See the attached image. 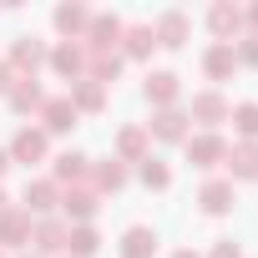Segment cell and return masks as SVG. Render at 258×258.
Instances as JSON below:
<instances>
[{
    "label": "cell",
    "instance_id": "cell-23",
    "mask_svg": "<svg viewBox=\"0 0 258 258\" xmlns=\"http://www.w3.org/2000/svg\"><path fill=\"white\" fill-rule=\"evenodd\" d=\"M86 172H91V157H86V152H61V157H56L51 182H56V187H61V182H81Z\"/></svg>",
    "mask_w": 258,
    "mask_h": 258
},
{
    "label": "cell",
    "instance_id": "cell-13",
    "mask_svg": "<svg viewBox=\"0 0 258 258\" xmlns=\"http://www.w3.org/2000/svg\"><path fill=\"white\" fill-rule=\"evenodd\" d=\"M203 71H208V81H228V76L238 71V56H233V41H213V46L203 51Z\"/></svg>",
    "mask_w": 258,
    "mask_h": 258
},
{
    "label": "cell",
    "instance_id": "cell-9",
    "mask_svg": "<svg viewBox=\"0 0 258 258\" xmlns=\"http://www.w3.org/2000/svg\"><path fill=\"white\" fill-rule=\"evenodd\" d=\"M31 228H36V218L26 208H6V213H0V248H26Z\"/></svg>",
    "mask_w": 258,
    "mask_h": 258
},
{
    "label": "cell",
    "instance_id": "cell-24",
    "mask_svg": "<svg viewBox=\"0 0 258 258\" xmlns=\"http://www.w3.org/2000/svg\"><path fill=\"white\" fill-rule=\"evenodd\" d=\"M71 106H76V116H81V111H101V106H106V86H96V81L81 76V81L71 86Z\"/></svg>",
    "mask_w": 258,
    "mask_h": 258
},
{
    "label": "cell",
    "instance_id": "cell-1",
    "mask_svg": "<svg viewBox=\"0 0 258 258\" xmlns=\"http://www.w3.org/2000/svg\"><path fill=\"white\" fill-rule=\"evenodd\" d=\"M121 31H126V21H121V16H111V11H91V26H86L81 46H86L91 56H106V51H116V46H121Z\"/></svg>",
    "mask_w": 258,
    "mask_h": 258
},
{
    "label": "cell",
    "instance_id": "cell-15",
    "mask_svg": "<svg viewBox=\"0 0 258 258\" xmlns=\"http://www.w3.org/2000/svg\"><path fill=\"white\" fill-rule=\"evenodd\" d=\"M96 208H101V192H96V187H71V192H61V213L76 218V223H91Z\"/></svg>",
    "mask_w": 258,
    "mask_h": 258
},
{
    "label": "cell",
    "instance_id": "cell-27",
    "mask_svg": "<svg viewBox=\"0 0 258 258\" xmlns=\"http://www.w3.org/2000/svg\"><path fill=\"white\" fill-rule=\"evenodd\" d=\"M91 177H96V192H116V187H126V162L106 157V162L91 167Z\"/></svg>",
    "mask_w": 258,
    "mask_h": 258
},
{
    "label": "cell",
    "instance_id": "cell-5",
    "mask_svg": "<svg viewBox=\"0 0 258 258\" xmlns=\"http://www.w3.org/2000/svg\"><path fill=\"white\" fill-rule=\"evenodd\" d=\"M147 137H157V142H187V111H182V106H162V111H152Z\"/></svg>",
    "mask_w": 258,
    "mask_h": 258
},
{
    "label": "cell",
    "instance_id": "cell-21",
    "mask_svg": "<svg viewBox=\"0 0 258 258\" xmlns=\"http://www.w3.org/2000/svg\"><path fill=\"white\" fill-rule=\"evenodd\" d=\"M66 223L61 218H41L36 228H31V243H36V253H56V248H66Z\"/></svg>",
    "mask_w": 258,
    "mask_h": 258
},
{
    "label": "cell",
    "instance_id": "cell-22",
    "mask_svg": "<svg viewBox=\"0 0 258 258\" xmlns=\"http://www.w3.org/2000/svg\"><path fill=\"white\" fill-rule=\"evenodd\" d=\"M152 253H157V233H152V228L137 223V228L121 233V258H152Z\"/></svg>",
    "mask_w": 258,
    "mask_h": 258
},
{
    "label": "cell",
    "instance_id": "cell-36",
    "mask_svg": "<svg viewBox=\"0 0 258 258\" xmlns=\"http://www.w3.org/2000/svg\"><path fill=\"white\" fill-rule=\"evenodd\" d=\"M6 208H11V203H6V192H0V213H6Z\"/></svg>",
    "mask_w": 258,
    "mask_h": 258
},
{
    "label": "cell",
    "instance_id": "cell-35",
    "mask_svg": "<svg viewBox=\"0 0 258 258\" xmlns=\"http://www.w3.org/2000/svg\"><path fill=\"white\" fill-rule=\"evenodd\" d=\"M172 258H198V253H192V248H182V253H172Z\"/></svg>",
    "mask_w": 258,
    "mask_h": 258
},
{
    "label": "cell",
    "instance_id": "cell-37",
    "mask_svg": "<svg viewBox=\"0 0 258 258\" xmlns=\"http://www.w3.org/2000/svg\"><path fill=\"white\" fill-rule=\"evenodd\" d=\"M21 258H41V253H21Z\"/></svg>",
    "mask_w": 258,
    "mask_h": 258
},
{
    "label": "cell",
    "instance_id": "cell-7",
    "mask_svg": "<svg viewBox=\"0 0 258 258\" xmlns=\"http://www.w3.org/2000/svg\"><path fill=\"white\" fill-rule=\"evenodd\" d=\"M187 157H192V167H218L228 157V142L218 132H187Z\"/></svg>",
    "mask_w": 258,
    "mask_h": 258
},
{
    "label": "cell",
    "instance_id": "cell-19",
    "mask_svg": "<svg viewBox=\"0 0 258 258\" xmlns=\"http://www.w3.org/2000/svg\"><path fill=\"white\" fill-rule=\"evenodd\" d=\"M51 21H56V31H61L66 41H81V36H86V26H91V11H86V6H56V16H51Z\"/></svg>",
    "mask_w": 258,
    "mask_h": 258
},
{
    "label": "cell",
    "instance_id": "cell-25",
    "mask_svg": "<svg viewBox=\"0 0 258 258\" xmlns=\"http://www.w3.org/2000/svg\"><path fill=\"white\" fill-rule=\"evenodd\" d=\"M96 248H101V233H96L91 223H76V228L66 233V253H76V258H96Z\"/></svg>",
    "mask_w": 258,
    "mask_h": 258
},
{
    "label": "cell",
    "instance_id": "cell-33",
    "mask_svg": "<svg viewBox=\"0 0 258 258\" xmlns=\"http://www.w3.org/2000/svg\"><path fill=\"white\" fill-rule=\"evenodd\" d=\"M248 26H253V36H258V6H248Z\"/></svg>",
    "mask_w": 258,
    "mask_h": 258
},
{
    "label": "cell",
    "instance_id": "cell-20",
    "mask_svg": "<svg viewBox=\"0 0 258 258\" xmlns=\"http://www.w3.org/2000/svg\"><path fill=\"white\" fill-rule=\"evenodd\" d=\"M6 96H11V106H16V111H41V106H46V91H41V81H36V76H16V86H11Z\"/></svg>",
    "mask_w": 258,
    "mask_h": 258
},
{
    "label": "cell",
    "instance_id": "cell-11",
    "mask_svg": "<svg viewBox=\"0 0 258 258\" xmlns=\"http://www.w3.org/2000/svg\"><path fill=\"white\" fill-rule=\"evenodd\" d=\"M46 147H51V137L41 132V126H21V132H16V142H11V162H41L46 157Z\"/></svg>",
    "mask_w": 258,
    "mask_h": 258
},
{
    "label": "cell",
    "instance_id": "cell-38",
    "mask_svg": "<svg viewBox=\"0 0 258 258\" xmlns=\"http://www.w3.org/2000/svg\"><path fill=\"white\" fill-rule=\"evenodd\" d=\"M0 258H6V253H0Z\"/></svg>",
    "mask_w": 258,
    "mask_h": 258
},
{
    "label": "cell",
    "instance_id": "cell-8",
    "mask_svg": "<svg viewBox=\"0 0 258 258\" xmlns=\"http://www.w3.org/2000/svg\"><path fill=\"white\" fill-rule=\"evenodd\" d=\"M233 203H238V192H233V177H208V182H203V192H198V208H203L208 218H223Z\"/></svg>",
    "mask_w": 258,
    "mask_h": 258
},
{
    "label": "cell",
    "instance_id": "cell-12",
    "mask_svg": "<svg viewBox=\"0 0 258 258\" xmlns=\"http://www.w3.org/2000/svg\"><path fill=\"white\" fill-rule=\"evenodd\" d=\"M152 36H157V46H167V51L187 46V11H167V16H157V21H152Z\"/></svg>",
    "mask_w": 258,
    "mask_h": 258
},
{
    "label": "cell",
    "instance_id": "cell-34",
    "mask_svg": "<svg viewBox=\"0 0 258 258\" xmlns=\"http://www.w3.org/2000/svg\"><path fill=\"white\" fill-rule=\"evenodd\" d=\"M6 167H11V152H6V147H0V177H6Z\"/></svg>",
    "mask_w": 258,
    "mask_h": 258
},
{
    "label": "cell",
    "instance_id": "cell-4",
    "mask_svg": "<svg viewBox=\"0 0 258 258\" xmlns=\"http://www.w3.org/2000/svg\"><path fill=\"white\" fill-rule=\"evenodd\" d=\"M51 66H56V76H66L71 86L86 76V66H91V51L86 46H76V41H61L56 51H51Z\"/></svg>",
    "mask_w": 258,
    "mask_h": 258
},
{
    "label": "cell",
    "instance_id": "cell-17",
    "mask_svg": "<svg viewBox=\"0 0 258 258\" xmlns=\"http://www.w3.org/2000/svg\"><path fill=\"white\" fill-rule=\"evenodd\" d=\"M142 91H147V101L162 111V106H177V91H182V86H177V71H147V86H142Z\"/></svg>",
    "mask_w": 258,
    "mask_h": 258
},
{
    "label": "cell",
    "instance_id": "cell-32",
    "mask_svg": "<svg viewBox=\"0 0 258 258\" xmlns=\"http://www.w3.org/2000/svg\"><path fill=\"white\" fill-rule=\"evenodd\" d=\"M11 86H16V71H11V61H0V96H6Z\"/></svg>",
    "mask_w": 258,
    "mask_h": 258
},
{
    "label": "cell",
    "instance_id": "cell-30",
    "mask_svg": "<svg viewBox=\"0 0 258 258\" xmlns=\"http://www.w3.org/2000/svg\"><path fill=\"white\" fill-rule=\"evenodd\" d=\"M233 56H238V66H258V36L248 31L243 41H233Z\"/></svg>",
    "mask_w": 258,
    "mask_h": 258
},
{
    "label": "cell",
    "instance_id": "cell-6",
    "mask_svg": "<svg viewBox=\"0 0 258 258\" xmlns=\"http://www.w3.org/2000/svg\"><path fill=\"white\" fill-rule=\"evenodd\" d=\"M36 116H41V132H46V137H61V132H71V126H76L71 96H46V106H41Z\"/></svg>",
    "mask_w": 258,
    "mask_h": 258
},
{
    "label": "cell",
    "instance_id": "cell-28",
    "mask_svg": "<svg viewBox=\"0 0 258 258\" xmlns=\"http://www.w3.org/2000/svg\"><path fill=\"white\" fill-rule=\"evenodd\" d=\"M228 116H233V126H238L243 142H258V101H238Z\"/></svg>",
    "mask_w": 258,
    "mask_h": 258
},
{
    "label": "cell",
    "instance_id": "cell-29",
    "mask_svg": "<svg viewBox=\"0 0 258 258\" xmlns=\"http://www.w3.org/2000/svg\"><path fill=\"white\" fill-rule=\"evenodd\" d=\"M142 182L162 192V187H172V167H167L162 157H147V162H142Z\"/></svg>",
    "mask_w": 258,
    "mask_h": 258
},
{
    "label": "cell",
    "instance_id": "cell-16",
    "mask_svg": "<svg viewBox=\"0 0 258 258\" xmlns=\"http://www.w3.org/2000/svg\"><path fill=\"white\" fill-rule=\"evenodd\" d=\"M147 126H121L116 132V162H147L152 152H147Z\"/></svg>",
    "mask_w": 258,
    "mask_h": 258
},
{
    "label": "cell",
    "instance_id": "cell-31",
    "mask_svg": "<svg viewBox=\"0 0 258 258\" xmlns=\"http://www.w3.org/2000/svg\"><path fill=\"white\" fill-rule=\"evenodd\" d=\"M213 258H243V253H238V243H233V238H218V248H213Z\"/></svg>",
    "mask_w": 258,
    "mask_h": 258
},
{
    "label": "cell",
    "instance_id": "cell-26",
    "mask_svg": "<svg viewBox=\"0 0 258 258\" xmlns=\"http://www.w3.org/2000/svg\"><path fill=\"white\" fill-rule=\"evenodd\" d=\"M223 162H228L233 177H258V142H238Z\"/></svg>",
    "mask_w": 258,
    "mask_h": 258
},
{
    "label": "cell",
    "instance_id": "cell-2",
    "mask_svg": "<svg viewBox=\"0 0 258 258\" xmlns=\"http://www.w3.org/2000/svg\"><path fill=\"white\" fill-rule=\"evenodd\" d=\"M6 61H11V71H16V76H26V71L36 76V66H46V61H51V46H46L41 36H16Z\"/></svg>",
    "mask_w": 258,
    "mask_h": 258
},
{
    "label": "cell",
    "instance_id": "cell-14",
    "mask_svg": "<svg viewBox=\"0 0 258 258\" xmlns=\"http://www.w3.org/2000/svg\"><path fill=\"white\" fill-rule=\"evenodd\" d=\"M56 203H61V187H56L51 177H36V182H26V203H21V208H26L31 218H46Z\"/></svg>",
    "mask_w": 258,
    "mask_h": 258
},
{
    "label": "cell",
    "instance_id": "cell-3",
    "mask_svg": "<svg viewBox=\"0 0 258 258\" xmlns=\"http://www.w3.org/2000/svg\"><path fill=\"white\" fill-rule=\"evenodd\" d=\"M228 111H233V106H228V96H223L218 86H208V91H198V96H192V106H187V116H192V121H203L208 132H213L218 121H228Z\"/></svg>",
    "mask_w": 258,
    "mask_h": 258
},
{
    "label": "cell",
    "instance_id": "cell-10",
    "mask_svg": "<svg viewBox=\"0 0 258 258\" xmlns=\"http://www.w3.org/2000/svg\"><path fill=\"white\" fill-rule=\"evenodd\" d=\"M116 51H121V61H126V56H132V61L152 56V51H157V36H152V21H132V26L121 31V46H116Z\"/></svg>",
    "mask_w": 258,
    "mask_h": 258
},
{
    "label": "cell",
    "instance_id": "cell-18",
    "mask_svg": "<svg viewBox=\"0 0 258 258\" xmlns=\"http://www.w3.org/2000/svg\"><path fill=\"white\" fill-rule=\"evenodd\" d=\"M208 26H213V36H218V41H233V36L243 31V11H238V6H228V0H218V6L208 11Z\"/></svg>",
    "mask_w": 258,
    "mask_h": 258
}]
</instances>
